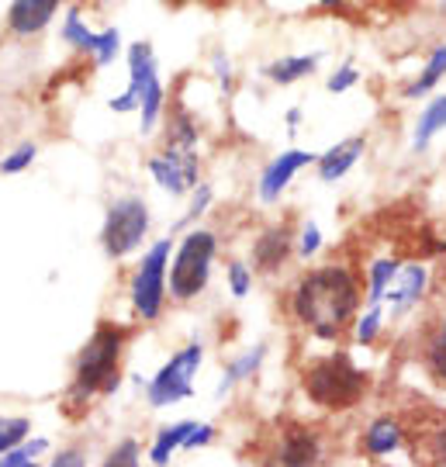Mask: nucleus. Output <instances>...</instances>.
I'll return each instance as SVG.
<instances>
[{"mask_svg": "<svg viewBox=\"0 0 446 467\" xmlns=\"http://www.w3.org/2000/svg\"><path fill=\"white\" fill-rule=\"evenodd\" d=\"M215 440V426H208V422H194V430L187 433L183 440V451H201V447H208Z\"/></svg>", "mask_w": 446, "mask_h": 467, "instance_id": "obj_32", "label": "nucleus"}, {"mask_svg": "<svg viewBox=\"0 0 446 467\" xmlns=\"http://www.w3.org/2000/svg\"><path fill=\"white\" fill-rule=\"evenodd\" d=\"M215 253H218L215 233L194 229V233L183 235L181 250H177V256H173V267H170V295H173L177 301L198 298L201 291L208 287Z\"/></svg>", "mask_w": 446, "mask_h": 467, "instance_id": "obj_4", "label": "nucleus"}, {"mask_svg": "<svg viewBox=\"0 0 446 467\" xmlns=\"http://www.w3.org/2000/svg\"><path fill=\"white\" fill-rule=\"evenodd\" d=\"M149 173L156 177V184L170 194H187L198 187V152L194 150H173L166 146L160 156L149 160Z\"/></svg>", "mask_w": 446, "mask_h": 467, "instance_id": "obj_8", "label": "nucleus"}, {"mask_svg": "<svg viewBox=\"0 0 446 467\" xmlns=\"http://www.w3.org/2000/svg\"><path fill=\"white\" fill-rule=\"evenodd\" d=\"M380 322H384V305H370L364 316H360V322H357V329H353V336H357V343H360V347H367V343H374V339H378Z\"/></svg>", "mask_w": 446, "mask_h": 467, "instance_id": "obj_28", "label": "nucleus"}, {"mask_svg": "<svg viewBox=\"0 0 446 467\" xmlns=\"http://www.w3.org/2000/svg\"><path fill=\"white\" fill-rule=\"evenodd\" d=\"M422 291H426V267L409 264V267H398V274L391 277V284H388L380 305L388 301L395 312H409L415 301L422 298Z\"/></svg>", "mask_w": 446, "mask_h": 467, "instance_id": "obj_13", "label": "nucleus"}, {"mask_svg": "<svg viewBox=\"0 0 446 467\" xmlns=\"http://www.w3.org/2000/svg\"><path fill=\"white\" fill-rule=\"evenodd\" d=\"M315 67H318V56H287V59H277V63H270L266 67V77L274 80V84H295V80H301V77H308V73H315Z\"/></svg>", "mask_w": 446, "mask_h": 467, "instance_id": "obj_19", "label": "nucleus"}, {"mask_svg": "<svg viewBox=\"0 0 446 467\" xmlns=\"http://www.w3.org/2000/svg\"><path fill=\"white\" fill-rule=\"evenodd\" d=\"M443 129H446V94L432 100L430 108L419 115V125H415V150L422 152L426 146H430L432 135L443 132Z\"/></svg>", "mask_w": 446, "mask_h": 467, "instance_id": "obj_20", "label": "nucleus"}, {"mask_svg": "<svg viewBox=\"0 0 446 467\" xmlns=\"http://www.w3.org/2000/svg\"><path fill=\"white\" fill-rule=\"evenodd\" d=\"M100 467H142V447H139V440L125 436L115 451L104 457V464Z\"/></svg>", "mask_w": 446, "mask_h": 467, "instance_id": "obj_27", "label": "nucleus"}, {"mask_svg": "<svg viewBox=\"0 0 446 467\" xmlns=\"http://www.w3.org/2000/svg\"><path fill=\"white\" fill-rule=\"evenodd\" d=\"M426 364H430V370L440 381H446V318L443 326L430 336V343H426Z\"/></svg>", "mask_w": 446, "mask_h": 467, "instance_id": "obj_26", "label": "nucleus"}, {"mask_svg": "<svg viewBox=\"0 0 446 467\" xmlns=\"http://www.w3.org/2000/svg\"><path fill=\"white\" fill-rule=\"evenodd\" d=\"M28 433H32V422L25 416H0V457L15 451L17 443H25Z\"/></svg>", "mask_w": 446, "mask_h": 467, "instance_id": "obj_23", "label": "nucleus"}, {"mask_svg": "<svg viewBox=\"0 0 446 467\" xmlns=\"http://www.w3.org/2000/svg\"><path fill=\"white\" fill-rule=\"evenodd\" d=\"M201 357H204L201 343H187L183 350L173 353L163 368H160V374L146 384L149 405L152 409H170L177 401L191 399L194 395V374L201 368Z\"/></svg>", "mask_w": 446, "mask_h": 467, "instance_id": "obj_5", "label": "nucleus"}, {"mask_svg": "<svg viewBox=\"0 0 446 467\" xmlns=\"http://www.w3.org/2000/svg\"><path fill=\"white\" fill-rule=\"evenodd\" d=\"M191 430H194V419H183V422H173V426L160 430L156 440H152V447H149V461H152V467L170 464V461H173V453L183 451V440H187Z\"/></svg>", "mask_w": 446, "mask_h": 467, "instance_id": "obj_17", "label": "nucleus"}, {"mask_svg": "<svg viewBox=\"0 0 446 467\" xmlns=\"http://www.w3.org/2000/svg\"><path fill=\"white\" fill-rule=\"evenodd\" d=\"M63 38H67L69 46L87 49V52H94V46H98V35L83 25V17H80V11H77V7H73V11H67V21H63Z\"/></svg>", "mask_w": 446, "mask_h": 467, "instance_id": "obj_24", "label": "nucleus"}, {"mask_svg": "<svg viewBox=\"0 0 446 467\" xmlns=\"http://www.w3.org/2000/svg\"><path fill=\"white\" fill-rule=\"evenodd\" d=\"M398 267H401V264H398V260H388V256L370 267V295H367V308H370V305H380V298H384V291H388L391 277L398 274Z\"/></svg>", "mask_w": 446, "mask_h": 467, "instance_id": "obj_25", "label": "nucleus"}, {"mask_svg": "<svg viewBox=\"0 0 446 467\" xmlns=\"http://www.w3.org/2000/svg\"><path fill=\"white\" fill-rule=\"evenodd\" d=\"M264 357H266V347L260 343V347H253V350L243 353V357L229 360V368H225V378H222V384H218V399H222V395H229L235 384L249 381V378H253V374L260 370Z\"/></svg>", "mask_w": 446, "mask_h": 467, "instance_id": "obj_18", "label": "nucleus"}, {"mask_svg": "<svg viewBox=\"0 0 446 467\" xmlns=\"http://www.w3.org/2000/svg\"><path fill=\"white\" fill-rule=\"evenodd\" d=\"M291 250H295L291 229L287 225H270L253 243V264H256V270H264V274H274V270H281L287 264Z\"/></svg>", "mask_w": 446, "mask_h": 467, "instance_id": "obj_11", "label": "nucleus"}, {"mask_svg": "<svg viewBox=\"0 0 446 467\" xmlns=\"http://www.w3.org/2000/svg\"><path fill=\"white\" fill-rule=\"evenodd\" d=\"M118 46H121V42H118V28H108V32L98 35V46H94L90 56L98 59V67H108V63L118 56Z\"/></svg>", "mask_w": 446, "mask_h": 467, "instance_id": "obj_30", "label": "nucleus"}, {"mask_svg": "<svg viewBox=\"0 0 446 467\" xmlns=\"http://www.w3.org/2000/svg\"><path fill=\"white\" fill-rule=\"evenodd\" d=\"M49 467H87V453L77 451V447H67V451H59L52 457Z\"/></svg>", "mask_w": 446, "mask_h": 467, "instance_id": "obj_36", "label": "nucleus"}, {"mask_svg": "<svg viewBox=\"0 0 446 467\" xmlns=\"http://www.w3.org/2000/svg\"><path fill=\"white\" fill-rule=\"evenodd\" d=\"M301 388L318 409L343 412L364 399L370 378L349 360L347 353H332V357H318L312 368L301 374Z\"/></svg>", "mask_w": 446, "mask_h": 467, "instance_id": "obj_3", "label": "nucleus"}, {"mask_svg": "<svg viewBox=\"0 0 446 467\" xmlns=\"http://www.w3.org/2000/svg\"><path fill=\"white\" fill-rule=\"evenodd\" d=\"M163 84H160V77L156 80H149L146 90H142V98H139V111H142V132H152V125L160 121L163 115Z\"/></svg>", "mask_w": 446, "mask_h": 467, "instance_id": "obj_22", "label": "nucleus"}, {"mask_svg": "<svg viewBox=\"0 0 446 467\" xmlns=\"http://www.w3.org/2000/svg\"><path fill=\"white\" fill-rule=\"evenodd\" d=\"M173 253V243L170 239H160L152 243V250L139 260V270L132 277V308L139 318H160L163 312V298H166V260Z\"/></svg>", "mask_w": 446, "mask_h": 467, "instance_id": "obj_7", "label": "nucleus"}, {"mask_svg": "<svg viewBox=\"0 0 446 467\" xmlns=\"http://www.w3.org/2000/svg\"><path fill=\"white\" fill-rule=\"evenodd\" d=\"M367 150V139L364 135H353L347 142H339V146H332L329 152H322L315 163H318V177L332 184V181H339V177H347L349 170L357 167V160L364 156Z\"/></svg>", "mask_w": 446, "mask_h": 467, "instance_id": "obj_14", "label": "nucleus"}, {"mask_svg": "<svg viewBox=\"0 0 446 467\" xmlns=\"http://www.w3.org/2000/svg\"><path fill=\"white\" fill-rule=\"evenodd\" d=\"M318 246H322V233H318V225H315V222H305L301 239H297V253H301V256H315Z\"/></svg>", "mask_w": 446, "mask_h": 467, "instance_id": "obj_35", "label": "nucleus"}, {"mask_svg": "<svg viewBox=\"0 0 446 467\" xmlns=\"http://www.w3.org/2000/svg\"><path fill=\"white\" fill-rule=\"evenodd\" d=\"M125 339L129 333L118 322H98V329L83 343L77 353V368H73V381H69V399L87 401L94 395H108L115 391L121 381V353H125Z\"/></svg>", "mask_w": 446, "mask_h": 467, "instance_id": "obj_2", "label": "nucleus"}, {"mask_svg": "<svg viewBox=\"0 0 446 467\" xmlns=\"http://www.w3.org/2000/svg\"><path fill=\"white\" fill-rule=\"evenodd\" d=\"M21 467H38V464H35V461H32V464H21Z\"/></svg>", "mask_w": 446, "mask_h": 467, "instance_id": "obj_40", "label": "nucleus"}, {"mask_svg": "<svg viewBox=\"0 0 446 467\" xmlns=\"http://www.w3.org/2000/svg\"><path fill=\"white\" fill-rule=\"evenodd\" d=\"M405 443V433H401V426H398V419L391 416H380L374 419L370 426H367L364 433V447L374 457H388V453H395L398 447Z\"/></svg>", "mask_w": 446, "mask_h": 467, "instance_id": "obj_16", "label": "nucleus"}, {"mask_svg": "<svg viewBox=\"0 0 446 467\" xmlns=\"http://www.w3.org/2000/svg\"><path fill=\"white\" fill-rule=\"evenodd\" d=\"M149 80H156V56H152V46L149 42H132L129 46V90L121 98H111L108 108L118 111V115H129V111H139V98L146 90Z\"/></svg>", "mask_w": 446, "mask_h": 467, "instance_id": "obj_9", "label": "nucleus"}, {"mask_svg": "<svg viewBox=\"0 0 446 467\" xmlns=\"http://www.w3.org/2000/svg\"><path fill=\"white\" fill-rule=\"evenodd\" d=\"M149 233V208L142 198H118L108 215H104V229H100V246L108 256H129L142 246Z\"/></svg>", "mask_w": 446, "mask_h": 467, "instance_id": "obj_6", "label": "nucleus"}, {"mask_svg": "<svg viewBox=\"0 0 446 467\" xmlns=\"http://www.w3.org/2000/svg\"><path fill=\"white\" fill-rule=\"evenodd\" d=\"M35 156H38V146H35V142H21L17 150H11L0 160V173H21V170L32 167Z\"/></svg>", "mask_w": 446, "mask_h": 467, "instance_id": "obj_29", "label": "nucleus"}, {"mask_svg": "<svg viewBox=\"0 0 446 467\" xmlns=\"http://www.w3.org/2000/svg\"><path fill=\"white\" fill-rule=\"evenodd\" d=\"M430 447H432V457H436V464L440 467H446V422L432 433V440H430Z\"/></svg>", "mask_w": 446, "mask_h": 467, "instance_id": "obj_37", "label": "nucleus"}, {"mask_svg": "<svg viewBox=\"0 0 446 467\" xmlns=\"http://www.w3.org/2000/svg\"><path fill=\"white\" fill-rule=\"evenodd\" d=\"M357 80H360V73H357V67H339L336 69V73H332L329 77V94H347L349 87L357 84Z\"/></svg>", "mask_w": 446, "mask_h": 467, "instance_id": "obj_33", "label": "nucleus"}, {"mask_svg": "<svg viewBox=\"0 0 446 467\" xmlns=\"http://www.w3.org/2000/svg\"><path fill=\"white\" fill-rule=\"evenodd\" d=\"M56 7H59V0H11L7 25L17 35H35L49 25Z\"/></svg>", "mask_w": 446, "mask_h": 467, "instance_id": "obj_15", "label": "nucleus"}, {"mask_svg": "<svg viewBox=\"0 0 446 467\" xmlns=\"http://www.w3.org/2000/svg\"><path fill=\"white\" fill-rule=\"evenodd\" d=\"M343 0H318V7H339Z\"/></svg>", "mask_w": 446, "mask_h": 467, "instance_id": "obj_39", "label": "nucleus"}, {"mask_svg": "<svg viewBox=\"0 0 446 467\" xmlns=\"http://www.w3.org/2000/svg\"><path fill=\"white\" fill-rule=\"evenodd\" d=\"M229 287L235 298H246L249 287H253V274H249V267L243 264V260H232L229 264Z\"/></svg>", "mask_w": 446, "mask_h": 467, "instance_id": "obj_31", "label": "nucleus"}, {"mask_svg": "<svg viewBox=\"0 0 446 467\" xmlns=\"http://www.w3.org/2000/svg\"><path fill=\"white\" fill-rule=\"evenodd\" d=\"M297 121H301V111H297V108H291V111H287V129H291V132L297 129Z\"/></svg>", "mask_w": 446, "mask_h": 467, "instance_id": "obj_38", "label": "nucleus"}, {"mask_svg": "<svg viewBox=\"0 0 446 467\" xmlns=\"http://www.w3.org/2000/svg\"><path fill=\"white\" fill-rule=\"evenodd\" d=\"M443 77H446V46H440V49L430 56V63H426V69H422V77H419L412 87H405V98H422V94H430Z\"/></svg>", "mask_w": 446, "mask_h": 467, "instance_id": "obj_21", "label": "nucleus"}, {"mask_svg": "<svg viewBox=\"0 0 446 467\" xmlns=\"http://www.w3.org/2000/svg\"><path fill=\"white\" fill-rule=\"evenodd\" d=\"M322 461V443L312 430L295 426L281 436V447H277V467H318Z\"/></svg>", "mask_w": 446, "mask_h": 467, "instance_id": "obj_12", "label": "nucleus"}, {"mask_svg": "<svg viewBox=\"0 0 446 467\" xmlns=\"http://www.w3.org/2000/svg\"><path fill=\"white\" fill-rule=\"evenodd\" d=\"M212 204V187H194V201H191V208H187V215L181 218V225H191L194 218H201L204 215V208Z\"/></svg>", "mask_w": 446, "mask_h": 467, "instance_id": "obj_34", "label": "nucleus"}, {"mask_svg": "<svg viewBox=\"0 0 446 467\" xmlns=\"http://www.w3.org/2000/svg\"><path fill=\"white\" fill-rule=\"evenodd\" d=\"M295 318L318 339H339L360 308V284L343 264L308 270L291 295Z\"/></svg>", "mask_w": 446, "mask_h": 467, "instance_id": "obj_1", "label": "nucleus"}, {"mask_svg": "<svg viewBox=\"0 0 446 467\" xmlns=\"http://www.w3.org/2000/svg\"><path fill=\"white\" fill-rule=\"evenodd\" d=\"M315 160H318V156H315V152H308V150L281 152V156H277V160L264 170V177H260V198H264L266 204H274V201L284 194V187L291 184V177H295L297 170L312 167Z\"/></svg>", "mask_w": 446, "mask_h": 467, "instance_id": "obj_10", "label": "nucleus"}]
</instances>
